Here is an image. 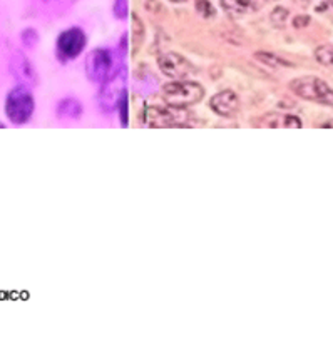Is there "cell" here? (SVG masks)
Here are the masks:
<instances>
[{"label":"cell","mask_w":333,"mask_h":354,"mask_svg":"<svg viewBox=\"0 0 333 354\" xmlns=\"http://www.w3.org/2000/svg\"><path fill=\"white\" fill-rule=\"evenodd\" d=\"M191 115L184 107L176 106H150L144 109L143 122L147 127L164 129V127H184L190 122Z\"/></svg>","instance_id":"6da1fadb"},{"label":"cell","mask_w":333,"mask_h":354,"mask_svg":"<svg viewBox=\"0 0 333 354\" xmlns=\"http://www.w3.org/2000/svg\"><path fill=\"white\" fill-rule=\"evenodd\" d=\"M163 97L166 104L176 107H188L198 104L204 97V87L190 80H174L163 87Z\"/></svg>","instance_id":"7a4b0ae2"},{"label":"cell","mask_w":333,"mask_h":354,"mask_svg":"<svg viewBox=\"0 0 333 354\" xmlns=\"http://www.w3.org/2000/svg\"><path fill=\"white\" fill-rule=\"evenodd\" d=\"M290 88L298 97L333 107V91L322 79L312 77V75L293 79L290 82Z\"/></svg>","instance_id":"3957f363"},{"label":"cell","mask_w":333,"mask_h":354,"mask_svg":"<svg viewBox=\"0 0 333 354\" xmlns=\"http://www.w3.org/2000/svg\"><path fill=\"white\" fill-rule=\"evenodd\" d=\"M35 109L34 97L26 87L12 88L6 100V114L12 124H26L32 118Z\"/></svg>","instance_id":"277c9868"},{"label":"cell","mask_w":333,"mask_h":354,"mask_svg":"<svg viewBox=\"0 0 333 354\" xmlns=\"http://www.w3.org/2000/svg\"><path fill=\"white\" fill-rule=\"evenodd\" d=\"M87 44L86 34L78 27H72V29L64 30L57 39V55L59 59H62L64 62L67 60L75 59L79 54L84 50Z\"/></svg>","instance_id":"5b68a950"},{"label":"cell","mask_w":333,"mask_h":354,"mask_svg":"<svg viewBox=\"0 0 333 354\" xmlns=\"http://www.w3.org/2000/svg\"><path fill=\"white\" fill-rule=\"evenodd\" d=\"M158 66L164 75L176 80H183L188 75L195 74V66L186 57H183L181 54H176V52L163 54L158 59Z\"/></svg>","instance_id":"8992f818"},{"label":"cell","mask_w":333,"mask_h":354,"mask_svg":"<svg viewBox=\"0 0 333 354\" xmlns=\"http://www.w3.org/2000/svg\"><path fill=\"white\" fill-rule=\"evenodd\" d=\"M112 59L111 54L104 49H96L87 55L86 72L87 77L94 82H106L107 77L111 75Z\"/></svg>","instance_id":"52a82bcc"},{"label":"cell","mask_w":333,"mask_h":354,"mask_svg":"<svg viewBox=\"0 0 333 354\" xmlns=\"http://www.w3.org/2000/svg\"><path fill=\"white\" fill-rule=\"evenodd\" d=\"M124 86H126V79H124V72H118L114 74V77H107L106 86L102 87L101 92V104L106 111H111L116 106H119V100H121L124 91Z\"/></svg>","instance_id":"ba28073f"},{"label":"cell","mask_w":333,"mask_h":354,"mask_svg":"<svg viewBox=\"0 0 333 354\" xmlns=\"http://www.w3.org/2000/svg\"><path fill=\"white\" fill-rule=\"evenodd\" d=\"M251 124L255 127H267V129H300L303 127L302 119H298L293 114H280V112H268V114L260 115L253 119Z\"/></svg>","instance_id":"9c48e42d"},{"label":"cell","mask_w":333,"mask_h":354,"mask_svg":"<svg viewBox=\"0 0 333 354\" xmlns=\"http://www.w3.org/2000/svg\"><path fill=\"white\" fill-rule=\"evenodd\" d=\"M210 107L222 118H233L240 111V97L233 91H222L215 94L210 100Z\"/></svg>","instance_id":"30bf717a"},{"label":"cell","mask_w":333,"mask_h":354,"mask_svg":"<svg viewBox=\"0 0 333 354\" xmlns=\"http://www.w3.org/2000/svg\"><path fill=\"white\" fill-rule=\"evenodd\" d=\"M82 114L81 104L74 99H66L59 104L57 115L61 119H79Z\"/></svg>","instance_id":"8fae6325"},{"label":"cell","mask_w":333,"mask_h":354,"mask_svg":"<svg viewBox=\"0 0 333 354\" xmlns=\"http://www.w3.org/2000/svg\"><path fill=\"white\" fill-rule=\"evenodd\" d=\"M223 9L231 15L248 14L253 7V0H222Z\"/></svg>","instance_id":"7c38bea8"},{"label":"cell","mask_w":333,"mask_h":354,"mask_svg":"<svg viewBox=\"0 0 333 354\" xmlns=\"http://www.w3.org/2000/svg\"><path fill=\"white\" fill-rule=\"evenodd\" d=\"M315 57L323 66H333V44H330V46H320L315 50Z\"/></svg>","instance_id":"4fadbf2b"},{"label":"cell","mask_w":333,"mask_h":354,"mask_svg":"<svg viewBox=\"0 0 333 354\" xmlns=\"http://www.w3.org/2000/svg\"><path fill=\"white\" fill-rule=\"evenodd\" d=\"M288 20V10L285 7H276L271 12V22L275 27H283L285 22Z\"/></svg>","instance_id":"5bb4252c"},{"label":"cell","mask_w":333,"mask_h":354,"mask_svg":"<svg viewBox=\"0 0 333 354\" xmlns=\"http://www.w3.org/2000/svg\"><path fill=\"white\" fill-rule=\"evenodd\" d=\"M114 15L119 20H124L127 17V12H129V0H114Z\"/></svg>","instance_id":"9a60e30c"},{"label":"cell","mask_w":333,"mask_h":354,"mask_svg":"<svg viewBox=\"0 0 333 354\" xmlns=\"http://www.w3.org/2000/svg\"><path fill=\"white\" fill-rule=\"evenodd\" d=\"M132 29H134V46L138 47L144 39V27L136 15H132Z\"/></svg>","instance_id":"2e32d148"},{"label":"cell","mask_w":333,"mask_h":354,"mask_svg":"<svg viewBox=\"0 0 333 354\" xmlns=\"http://www.w3.org/2000/svg\"><path fill=\"white\" fill-rule=\"evenodd\" d=\"M256 59H260V62H263V64H268V66H287V62H283V60H280L278 57H275V55H271V54H256Z\"/></svg>","instance_id":"e0dca14e"},{"label":"cell","mask_w":333,"mask_h":354,"mask_svg":"<svg viewBox=\"0 0 333 354\" xmlns=\"http://www.w3.org/2000/svg\"><path fill=\"white\" fill-rule=\"evenodd\" d=\"M198 10H199V14L203 15V17H213V15H215V9H213V6L210 2H208V0H199L198 2Z\"/></svg>","instance_id":"ac0fdd59"},{"label":"cell","mask_w":333,"mask_h":354,"mask_svg":"<svg viewBox=\"0 0 333 354\" xmlns=\"http://www.w3.org/2000/svg\"><path fill=\"white\" fill-rule=\"evenodd\" d=\"M119 109H121V122L123 126L127 124V92H124L121 100H119Z\"/></svg>","instance_id":"d6986e66"},{"label":"cell","mask_w":333,"mask_h":354,"mask_svg":"<svg viewBox=\"0 0 333 354\" xmlns=\"http://www.w3.org/2000/svg\"><path fill=\"white\" fill-rule=\"evenodd\" d=\"M308 24H310V17H308V15H298V17L293 20V26H295L296 29L308 26Z\"/></svg>","instance_id":"ffe728a7"},{"label":"cell","mask_w":333,"mask_h":354,"mask_svg":"<svg viewBox=\"0 0 333 354\" xmlns=\"http://www.w3.org/2000/svg\"><path fill=\"white\" fill-rule=\"evenodd\" d=\"M295 3H298L300 7H307L308 3H310V0H293Z\"/></svg>","instance_id":"44dd1931"},{"label":"cell","mask_w":333,"mask_h":354,"mask_svg":"<svg viewBox=\"0 0 333 354\" xmlns=\"http://www.w3.org/2000/svg\"><path fill=\"white\" fill-rule=\"evenodd\" d=\"M323 127H325V129H333V119L328 120V122H325Z\"/></svg>","instance_id":"7402d4cb"},{"label":"cell","mask_w":333,"mask_h":354,"mask_svg":"<svg viewBox=\"0 0 333 354\" xmlns=\"http://www.w3.org/2000/svg\"><path fill=\"white\" fill-rule=\"evenodd\" d=\"M171 2H174V3H184V2H188V0H171Z\"/></svg>","instance_id":"603a6c76"},{"label":"cell","mask_w":333,"mask_h":354,"mask_svg":"<svg viewBox=\"0 0 333 354\" xmlns=\"http://www.w3.org/2000/svg\"><path fill=\"white\" fill-rule=\"evenodd\" d=\"M327 2H328V6L333 7V0H327Z\"/></svg>","instance_id":"cb8c5ba5"},{"label":"cell","mask_w":333,"mask_h":354,"mask_svg":"<svg viewBox=\"0 0 333 354\" xmlns=\"http://www.w3.org/2000/svg\"><path fill=\"white\" fill-rule=\"evenodd\" d=\"M0 127H3V124H0Z\"/></svg>","instance_id":"d4e9b609"}]
</instances>
